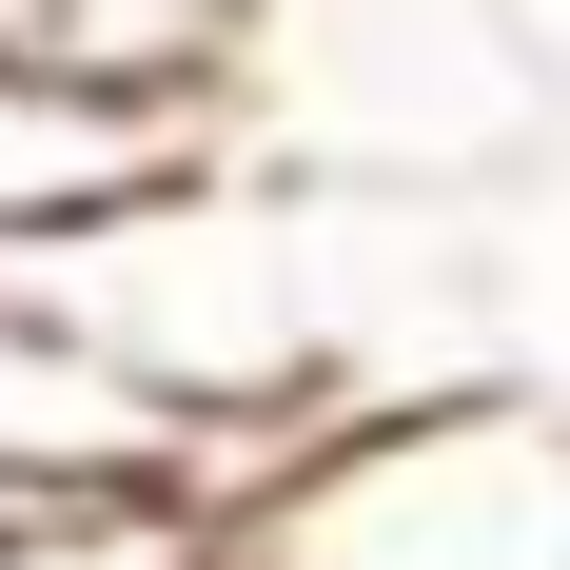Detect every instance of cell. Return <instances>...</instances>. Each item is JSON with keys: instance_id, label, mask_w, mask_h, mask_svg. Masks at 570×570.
Returning a JSON list of instances; mask_svg holds the SVG:
<instances>
[{"instance_id": "cell-4", "label": "cell", "mask_w": 570, "mask_h": 570, "mask_svg": "<svg viewBox=\"0 0 570 570\" xmlns=\"http://www.w3.org/2000/svg\"><path fill=\"white\" fill-rule=\"evenodd\" d=\"M197 570H236V551H197Z\"/></svg>"}, {"instance_id": "cell-1", "label": "cell", "mask_w": 570, "mask_h": 570, "mask_svg": "<svg viewBox=\"0 0 570 570\" xmlns=\"http://www.w3.org/2000/svg\"><path fill=\"white\" fill-rule=\"evenodd\" d=\"M236 570H570V394H354L217 492Z\"/></svg>"}, {"instance_id": "cell-3", "label": "cell", "mask_w": 570, "mask_h": 570, "mask_svg": "<svg viewBox=\"0 0 570 570\" xmlns=\"http://www.w3.org/2000/svg\"><path fill=\"white\" fill-rule=\"evenodd\" d=\"M217 158V99H118V79H59V59H0V256L20 236H79L118 197Z\"/></svg>"}, {"instance_id": "cell-2", "label": "cell", "mask_w": 570, "mask_h": 570, "mask_svg": "<svg viewBox=\"0 0 570 570\" xmlns=\"http://www.w3.org/2000/svg\"><path fill=\"white\" fill-rule=\"evenodd\" d=\"M236 99L276 138H315V158H394L413 177V158H492L531 118V40L492 0H256L217 118Z\"/></svg>"}]
</instances>
